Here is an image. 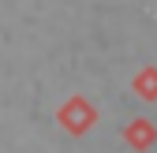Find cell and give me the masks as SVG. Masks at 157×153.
Here are the masks:
<instances>
[{"instance_id":"cell-1","label":"cell","mask_w":157,"mask_h":153,"mask_svg":"<svg viewBox=\"0 0 157 153\" xmlns=\"http://www.w3.org/2000/svg\"><path fill=\"white\" fill-rule=\"evenodd\" d=\"M94 120H97V112H94V108H90V101H82V97H71V101L60 108V123H64V127H71L75 135H78V131H86Z\"/></svg>"},{"instance_id":"cell-2","label":"cell","mask_w":157,"mask_h":153,"mask_svg":"<svg viewBox=\"0 0 157 153\" xmlns=\"http://www.w3.org/2000/svg\"><path fill=\"white\" fill-rule=\"evenodd\" d=\"M127 142H131L135 149H150V146L157 142L153 123H150V120H131V123H127Z\"/></svg>"},{"instance_id":"cell-3","label":"cell","mask_w":157,"mask_h":153,"mask_svg":"<svg viewBox=\"0 0 157 153\" xmlns=\"http://www.w3.org/2000/svg\"><path fill=\"white\" fill-rule=\"evenodd\" d=\"M135 93L146 101H157V67H142L135 75Z\"/></svg>"}]
</instances>
